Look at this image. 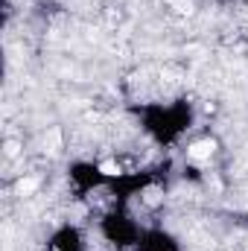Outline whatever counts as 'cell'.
Here are the masks:
<instances>
[{
    "label": "cell",
    "instance_id": "cell-2",
    "mask_svg": "<svg viewBox=\"0 0 248 251\" xmlns=\"http://www.w3.org/2000/svg\"><path fill=\"white\" fill-rule=\"evenodd\" d=\"M99 170H102V173H105V176H117V173H120V170H117V164H114V161H105V164H102V167H99Z\"/></svg>",
    "mask_w": 248,
    "mask_h": 251
},
{
    "label": "cell",
    "instance_id": "cell-1",
    "mask_svg": "<svg viewBox=\"0 0 248 251\" xmlns=\"http://www.w3.org/2000/svg\"><path fill=\"white\" fill-rule=\"evenodd\" d=\"M210 152H213V140H198V143H193V146L187 149V155H190V158H196V161L207 158Z\"/></svg>",
    "mask_w": 248,
    "mask_h": 251
}]
</instances>
